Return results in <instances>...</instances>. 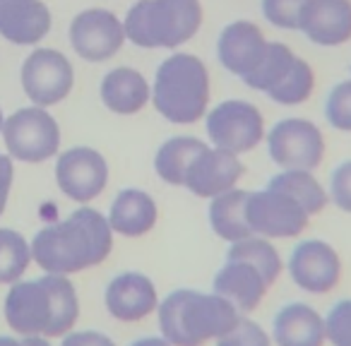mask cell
Segmentation results:
<instances>
[{"label": "cell", "mask_w": 351, "mask_h": 346, "mask_svg": "<svg viewBox=\"0 0 351 346\" xmlns=\"http://www.w3.org/2000/svg\"><path fill=\"white\" fill-rule=\"evenodd\" d=\"M29 245L32 260L46 274L70 277L106 262L113 250V231L106 214L82 205L68 219L44 226Z\"/></svg>", "instance_id": "6da1fadb"}, {"label": "cell", "mask_w": 351, "mask_h": 346, "mask_svg": "<svg viewBox=\"0 0 351 346\" xmlns=\"http://www.w3.org/2000/svg\"><path fill=\"white\" fill-rule=\"evenodd\" d=\"M80 317V298L70 277L44 274L15 282L5 296V320L22 336H65Z\"/></svg>", "instance_id": "7a4b0ae2"}, {"label": "cell", "mask_w": 351, "mask_h": 346, "mask_svg": "<svg viewBox=\"0 0 351 346\" xmlns=\"http://www.w3.org/2000/svg\"><path fill=\"white\" fill-rule=\"evenodd\" d=\"M241 312L215 291L176 288L156 308L159 334L171 346H205L224 336Z\"/></svg>", "instance_id": "3957f363"}, {"label": "cell", "mask_w": 351, "mask_h": 346, "mask_svg": "<svg viewBox=\"0 0 351 346\" xmlns=\"http://www.w3.org/2000/svg\"><path fill=\"white\" fill-rule=\"evenodd\" d=\"M212 79L205 60L188 51H173L159 63L152 82V103L173 125H195L210 111Z\"/></svg>", "instance_id": "277c9868"}, {"label": "cell", "mask_w": 351, "mask_h": 346, "mask_svg": "<svg viewBox=\"0 0 351 346\" xmlns=\"http://www.w3.org/2000/svg\"><path fill=\"white\" fill-rule=\"evenodd\" d=\"M205 22L200 0H137L128 10L123 27L125 39L137 49L178 51Z\"/></svg>", "instance_id": "5b68a950"}, {"label": "cell", "mask_w": 351, "mask_h": 346, "mask_svg": "<svg viewBox=\"0 0 351 346\" xmlns=\"http://www.w3.org/2000/svg\"><path fill=\"white\" fill-rule=\"evenodd\" d=\"M0 135L10 159L25 164H41L60 151V125L41 106H27L8 116Z\"/></svg>", "instance_id": "8992f818"}, {"label": "cell", "mask_w": 351, "mask_h": 346, "mask_svg": "<svg viewBox=\"0 0 351 346\" xmlns=\"http://www.w3.org/2000/svg\"><path fill=\"white\" fill-rule=\"evenodd\" d=\"M205 130L212 147L231 154L253 151L265 140V116L255 103L243 99H226L205 113Z\"/></svg>", "instance_id": "52a82bcc"}, {"label": "cell", "mask_w": 351, "mask_h": 346, "mask_svg": "<svg viewBox=\"0 0 351 346\" xmlns=\"http://www.w3.org/2000/svg\"><path fill=\"white\" fill-rule=\"evenodd\" d=\"M267 154L279 171H315L325 159V135L308 118H282L265 135Z\"/></svg>", "instance_id": "ba28073f"}, {"label": "cell", "mask_w": 351, "mask_h": 346, "mask_svg": "<svg viewBox=\"0 0 351 346\" xmlns=\"http://www.w3.org/2000/svg\"><path fill=\"white\" fill-rule=\"evenodd\" d=\"M245 219L253 236H263L267 240L298 238L311 224V214L291 195L269 186L263 190H248Z\"/></svg>", "instance_id": "9c48e42d"}, {"label": "cell", "mask_w": 351, "mask_h": 346, "mask_svg": "<svg viewBox=\"0 0 351 346\" xmlns=\"http://www.w3.org/2000/svg\"><path fill=\"white\" fill-rule=\"evenodd\" d=\"M70 46L87 63H106L121 53L125 46V27L123 20L111 10L89 8L73 17L70 22Z\"/></svg>", "instance_id": "30bf717a"}, {"label": "cell", "mask_w": 351, "mask_h": 346, "mask_svg": "<svg viewBox=\"0 0 351 346\" xmlns=\"http://www.w3.org/2000/svg\"><path fill=\"white\" fill-rule=\"evenodd\" d=\"M73 87L75 68L60 51L36 49L22 63V89L34 106H56L70 97Z\"/></svg>", "instance_id": "8fae6325"}, {"label": "cell", "mask_w": 351, "mask_h": 346, "mask_svg": "<svg viewBox=\"0 0 351 346\" xmlns=\"http://www.w3.org/2000/svg\"><path fill=\"white\" fill-rule=\"evenodd\" d=\"M56 183L65 197L89 205L108 186L106 156L94 147H70L56 161Z\"/></svg>", "instance_id": "7c38bea8"}, {"label": "cell", "mask_w": 351, "mask_h": 346, "mask_svg": "<svg viewBox=\"0 0 351 346\" xmlns=\"http://www.w3.org/2000/svg\"><path fill=\"white\" fill-rule=\"evenodd\" d=\"M284 269L301 291L313 293V296H325L335 291L341 282L339 253L335 245L320 238L301 240L291 250Z\"/></svg>", "instance_id": "4fadbf2b"}, {"label": "cell", "mask_w": 351, "mask_h": 346, "mask_svg": "<svg viewBox=\"0 0 351 346\" xmlns=\"http://www.w3.org/2000/svg\"><path fill=\"white\" fill-rule=\"evenodd\" d=\"M245 176V166L239 154H231L219 147L205 145L191 161L183 178V188L202 200L229 193L239 188L241 178Z\"/></svg>", "instance_id": "5bb4252c"}, {"label": "cell", "mask_w": 351, "mask_h": 346, "mask_svg": "<svg viewBox=\"0 0 351 346\" xmlns=\"http://www.w3.org/2000/svg\"><path fill=\"white\" fill-rule=\"evenodd\" d=\"M269 41L265 32L250 20H236L221 29L217 39V58L226 73L236 75L241 82L250 77L267 55Z\"/></svg>", "instance_id": "9a60e30c"}, {"label": "cell", "mask_w": 351, "mask_h": 346, "mask_svg": "<svg viewBox=\"0 0 351 346\" xmlns=\"http://www.w3.org/2000/svg\"><path fill=\"white\" fill-rule=\"evenodd\" d=\"M104 306L118 322H142L159 308L156 284L142 272H121L108 282Z\"/></svg>", "instance_id": "2e32d148"}, {"label": "cell", "mask_w": 351, "mask_h": 346, "mask_svg": "<svg viewBox=\"0 0 351 346\" xmlns=\"http://www.w3.org/2000/svg\"><path fill=\"white\" fill-rule=\"evenodd\" d=\"M272 282L255 264L234 258H226V262L212 279V291L226 298L241 315H250L253 310H258Z\"/></svg>", "instance_id": "e0dca14e"}, {"label": "cell", "mask_w": 351, "mask_h": 346, "mask_svg": "<svg viewBox=\"0 0 351 346\" xmlns=\"http://www.w3.org/2000/svg\"><path fill=\"white\" fill-rule=\"evenodd\" d=\"M298 32L311 44L337 49L351 41V0H306Z\"/></svg>", "instance_id": "ac0fdd59"}, {"label": "cell", "mask_w": 351, "mask_h": 346, "mask_svg": "<svg viewBox=\"0 0 351 346\" xmlns=\"http://www.w3.org/2000/svg\"><path fill=\"white\" fill-rule=\"evenodd\" d=\"M269 336L274 346H325V315L308 303H287L274 312Z\"/></svg>", "instance_id": "d6986e66"}, {"label": "cell", "mask_w": 351, "mask_h": 346, "mask_svg": "<svg viewBox=\"0 0 351 346\" xmlns=\"http://www.w3.org/2000/svg\"><path fill=\"white\" fill-rule=\"evenodd\" d=\"M106 219L113 236L142 238L149 231H154L156 221H159V205L142 188H125L113 197Z\"/></svg>", "instance_id": "ffe728a7"}, {"label": "cell", "mask_w": 351, "mask_h": 346, "mask_svg": "<svg viewBox=\"0 0 351 346\" xmlns=\"http://www.w3.org/2000/svg\"><path fill=\"white\" fill-rule=\"evenodd\" d=\"M51 32V10L41 0H0V36L17 46H34Z\"/></svg>", "instance_id": "44dd1931"}, {"label": "cell", "mask_w": 351, "mask_h": 346, "mask_svg": "<svg viewBox=\"0 0 351 346\" xmlns=\"http://www.w3.org/2000/svg\"><path fill=\"white\" fill-rule=\"evenodd\" d=\"M101 103L116 116H135L152 101V84L135 68H113L99 84Z\"/></svg>", "instance_id": "7402d4cb"}, {"label": "cell", "mask_w": 351, "mask_h": 346, "mask_svg": "<svg viewBox=\"0 0 351 346\" xmlns=\"http://www.w3.org/2000/svg\"><path fill=\"white\" fill-rule=\"evenodd\" d=\"M245 197H248V190L234 188L210 200V210H207L210 229L215 231L217 238L226 240L229 245L253 236L248 219H245Z\"/></svg>", "instance_id": "603a6c76"}, {"label": "cell", "mask_w": 351, "mask_h": 346, "mask_svg": "<svg viewBox=\"0 0 351 346\" xmlns=\"http://www.w3.org/2000/svg\"><path fill=\"white\" fill-rule=\"evenodd\" d=\"M205 145L207 142L191 135H176L169 137L166 142H161L154 154V173L159 176V181H164L166 186L183 188L188 166H191V161L195 159V154Z\"/></svg>", "instance_id": "cb8c5ba5"}, {"label": "cell", "mask_w": 351, "mask_h": 346, "mask_svg": "<svg viewBox=\"0 0 351 346\" xmlns=\"http://www.w3.org/2000/svg\"><path fill=\"white\" fill-rule=\"evenodd\" d=\"M274 190H282L287 195H291L303 210L311 217H317L327 210L330 205V195H327V188L317 181V176L313 171H298V169H289V171H279L269 178L267 183Z\"/></svg>", "instance_id": "d4e9b609"}, {"label": "cell", "mask_w": 351, "mask_h": 346, "mask_svg": "<svg viewBox=\"0 0 351 346\" xmlns=\"http://www.w3.org/2000/svg\"><path fill=\"white\" fill-rule=\"evenodd\" d=\"M226 258L245 260V262L255 264L272 284L277 282L284 272V260H282V255H279V250L274 248L272 240L263 238V236H248V238L231 243Z\"/></svg>", "instance_id": "484cf974"}, {"label": "cell", "mask_w": 351, "mask_h": 346, "mask_svg": "<svg viewBox=\"0 0 351 346\" xmlns=\"http://www.w3.org/2000/svg\"><path fill=\"white\" fill-rule=\"evenodd\" d=\"M313 92H315V70H313V65L306 58L296 55L287 77L267 97L274 103H279V106H301V103H306L313 97Z\"/></svg>", "instance_id": "4316f807"}, {"label": "cell", "mask_w": 351, "mask_h": 346, "mask_svg": "<svg viewBox=\"0 0 351 346\" xmlns=\"http://www.w3.org/2000/svg\"><path fill=\"white\" fill-rule=\"evenodd\" d=\"M293 60H296V53H293L287 44H282V41H269L267 55H265L263 63L258 65V70H255L243 84L255 89V92L269 94L284 77H287Z\"/></svg>", "instance_id": "83f0119b"}, {"label": "cell", "mask_w": 351, "mask_h": 346, "mask_svg": "<svg viewBox=\"0 0 351 346\" xmlns=\"http://www.w3.org/2000/svg\"><path fill=\"white\" fill-rule=\"evenodd\" d=\"M32 262V245L12 229H0V284H15Z\"/></svg>", "instance_id": "f1b7e54d"}, {"label": "cell", "mask_w": 351, "mask_h": 346, "mask_svg": "<svg viewBox=\"0 0 351 346\" xmlns=\"http://www.w3.org/2000/svg\"><path fill=\"white\" fill-rule=\"evenodd\" d=\"M325 121L335 130L351 132V77L337 82L325 99Z\"/></svg>", "instance_id": "f546056e"}, {"label": "cell", "mask_w": 351, "mask_h": 346, "mask_svg": "<svg viewBox=\"0 0 351 346\" xmlns=\"http://www.w3.org/2000/svg\"><path fill=\"white\" fill-rule=\"evenodd\" d=\"M215 346H274L269 332L248 315H243L224 336L215 341Z\"/></svg>", "instance_id": "4dcf8cb0"}, {"label": "cell", "mask_w": 351, "mask_h": 346, "mask_svg": "<svg viewBox=\"0 0 351 346\" xmlns=\"http://www.w3.org/2000/svg\"><path fill=\"white\" fill-rule=\"evenodd\" d=\"M303 5L306 0H260L265 20L284 32H298Z\"/></svg>", "instance_id": "1f68e13d"}, {"label": "cell", "mask_w": 351, "mask_h": 346, "mask_svg": "<svg viewBox=\"0 0 351 346\" xmlns=\"http://www.w3.org/2000/svg\"><path fill=\"white\" fill-rule=\"evenodd\" d=\"M327 341L332 346H351V298H341L325 315Z\"/></svg>", "instance_id": "d6a6232c"}, {"label": "cell", "mask_w": 351, "mask_h": 346, "mask_svg": "<svg viewBox=\"0 0 351 346\" xmlns=\"http://www.w3.org/2000/svg\"><path fill=\"white\" fill-rule=\"evenodd\" d=\"M327 195H330V202L337 210L351 214V159L341 161L332 171L330 183H327Z\"/></svg>", "instance_id": "836d02e7"}, {"label": "cell", "mask_w": 351, "mask_h": 346, "mask_svg": "<svg viewBox=\"0 0 351 346\" xmlns=\"http://www.w3.org/2000/svg\"><path fill=\"white\" fill-rule=\"evenodd\" d=\"M60 346H118L104 332H94V330H80V332H68L63 336V344Z\"/></svg>", "instance_id": "e575fe53"}, {"label": "cell", "mask_w": 351, "mask_h": 346, "mask_svg": "<svg viewBox=\"0 0 351 346\" xmlns=\"http://www.w3.org/2000/svg\"><path fill=\"white\" fill-rule=\"evenodd\" d=\"M12 176H15L12 159H10V156H5V154H0V217H3V212H5L8 197H10Z\"/></svg>", "instance_id": "d590c367"}, {"label": "cell", "mask_w": 351, "mask_h": 346, "mask_svg": "<svg viewBox=\"0 0 351 346\" xmlns=\"http://www.w3.org/2000/svg\"><path fill=\"white\" fill-rule=\"evenodd\" d=\"M130 346H171L164 336H142V339H135Z\"/></svg>", "instance_id": "8d00e7d4"}, {"label": "cell", "mask_w": 351, "mask_h": 346, "mask_svg": "<svg viewBox=\"0 0 351 346\" xmlns=\"http://www.w3.org/2000/svg\"><path fill=\"white\" fill-rule=\"evenodd\" d=\"M22 346H53L46 336H25L22 339Z\"/></svg>", "instance_id": "74e56055"}, {"label": "cell", "mask_w": 351, "mask_h": 346, "mask_svg": "<svg viewBox=\"0 0 351 346\" xmlns=\"http://www.w3.org/2000/svg\"><path fill=\"white\" fill-rule=\"evenodd\" d=\"M0 346H22V341L12 336H0Z\"/></svg>", "instance_id": "f35d334b"}, {"label": "cell", "mask_w": 351, "mask_h": 346, "mask_svg": "<svg viewBox=\"0 0 351 346\" xmlns=\"http://www.w3.org/2000/svg\"><path fill=\"white\" fill-rule=\"evenodd\" d=\"M3 123H5V116H3V108H0V132H3Z\"/></svg>", "instance_id": "ab89813d"}]
</instances>
